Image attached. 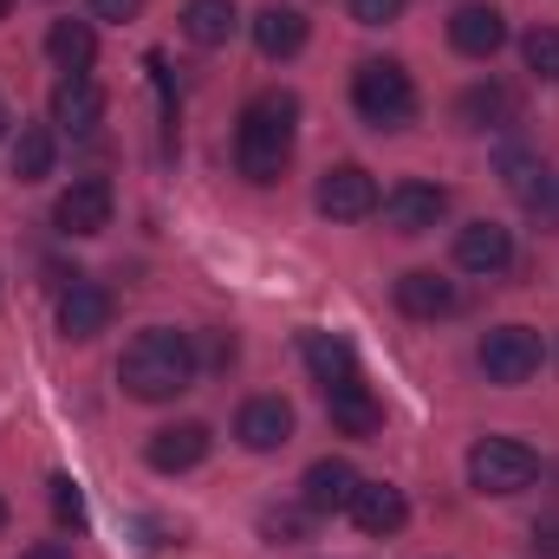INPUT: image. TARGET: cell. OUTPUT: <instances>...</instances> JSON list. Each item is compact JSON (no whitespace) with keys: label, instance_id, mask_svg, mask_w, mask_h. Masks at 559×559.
Masks as SVG:
<instances>
[{"label":"cell","instance_id":"1","mask_svg":"<svg viewBox=\"0 0 559 559\" xmlns=\"http://www.w3.org/2000/svg\"><path fill=\"white\" fill-rule=\"evenodd\" d=\"M118 384L138 397V404H169L195 384V345L189 332H169V325H150L124 345L118 358Z\"/></svg>","mask_w":559,"mask_h":559},{"label":"cell","instance_id":"2","mask_svg":"<svg viewBox=\"0 0 559 559\" xmlns=\"http://www.w3.org/2000/svg\"><path fill=\"white\" fill-rule=\"evenodd\" d=\"M293 124H299V98L293 92H261L248 111H241V131H235V163L248 182H280L286 156H293Z\"/></svg>","mask_w":559,"mask_h":559},{"label":"cell","instance_id":"3","mask_svg":"<svg viewBox=\"0 0 559 559\" xmlns=\"http://www.w3.org/2000/svg\"><path fill=\"white\" fill-rule=\"evenodd\" d=\"M352 105H358L365 124L404 131V124L417 118V85H411V72H404L397 59H365V66L352 72Z\"/></svg>","mask_w":559,"mask_h":559},{"label":"cell","instance_id":"4","mask_svg":"<svg viewBox=\"0 0 559 559\" xmlns=\"http://www.w3.org/2000/svg\"><path fill=\"white\" fill-rule=\"evenodd\" d=\"M534 475H540V455L514 436H481L468 449V481L481 495H521V488H534Z\"/></svg>","mask_w":559,"mask_h":559},{"label":"cell","instance_id":"5","mask_svg":"<svg viewBox=\"0 0 559 559\" xmlns=\"http://www.w3.org/2000/svg\"><path fill=\"white\" fill-rule=\"evenodd\" d=\"M475 365L488 371V384H527V378H540V365H547V345H540V332L534 325H495L488 338H481V352H475Z\"/></svg>","mask_w":559,"mask_h":559},{"label":"cell","instance_id":"6","mask_svg":"<svg viewBox=\"0 0 559 559\" xmlns=\"http://www.w3.org/2000/svg\"><path fill=\"white\" fill-rule=\"evenodd\" d=\"M312 202H319V215H325V222H365V215L378 209V182H371V169L338 163V169H325V176H319Z\"/></svg>","mask_w":559,"mask_h":559},{"label":"cell","instance_id":"7","mask_svg":"<svg viewBox=\"0 0 559 559\" xmlns=\"http://www.w3.org/2000/svg\"><path fill=\"white\" fill-rule=\"evenodd\" d=\"M52 222L66 228V235H105L111 228V182L105 176H79L66 195H59V209H52Z\"/></svg>","mask_w":559,"mask_h":559},{"label":"cell","instance_id":"8","mask_svg":"<svg viewBox=\"0 0 559 559\" xmlns=\"http://www.w3.org/2000/svg\"><path fill=\"white\" fill-rule=\"evenodd\" d=\"M52 124H59L66 138H92V131L105 124V92H98L85 72H66V79L52 85Z\"/></svg>","mask_w":559,"mask_h":559},{"label":"cell","instance_id":"9","mask_svg":"<svg viewBox=\"0 0 559 559\" xmlns=\"http://www.w3.org/2000/svg\"><path fill=\"white\" fill-rule=\"evenodd\" d=\"M345 514L358 521V534L391 540V534H404L411 501H404V488H391V481H358V495H352V508H345Z\"/></svg>","mask_w":559,"mask_h":559},{"label":"cell","instance_id":"10","mask_svg":"<svg viewBox=\"0 0 559 559\" xmlns=\"http://www.w3.org/2000/svg\"><path fill=\"white\" fill-rule=\"evenodd\" d=\"M449 46H455L462 59H495V52L508 46V20H501L495 7L468 0V7H455V13H449Z\"/></svg>","mask_w":559,"mask_h":559},{"label":"cell","instance_id":"11","mask_svg":"<svg viewBox=\"0 0 559 559\" xmlns=\"http://www.w3.org/2000/svg\"><path fill=\"white\" fill-rule=\"evenodd\" d=\"M352 495H358V468H352L345 455H319V462L306 468V481H299V501H306L312 514H345Z\"/></svg>","mask_w":559,"mask_h":559},{"label":"cell","instance_id":"12","mask_svg":"<svg viewBox=\"0 0 559 559\" xmlns=\"http://www.w3.org/2000/svg\"><path fill=\"white\" fill-rule=\"evenodd\" d=\"M105 325H111V293H105L98 280L72 274V286L59 293V332H66V338H98Z\"/></svg>","mask_w":559,"mask_h":559},{"label":"cell","instance_id":"13","mask_svg":"<svg viewBox=\"0 0 559 559\" xmlns=\"http://www.w3.org/2000/svg\"><path fill=\"white\" fill-rule=\"evenodd\" d=\"M442 209H449V195H442L436 182H397V189L384 195V222H391L397 235H429V228L442 222Z\"/></svg>","mask_w":559,"mask_h":559},{"label":"cell","instance_id":"14","mask_svg":"<svg viewBox=\"0 0 559 559\" xmlns=\"http://www.w3.org/2000/svg\"><path fill=\"white\" fill-rule=\"evenodd\" d=\"M209 442H215V436H209V423H169V429H156V436H150V449H143V455H150V468H156V475H182V468H195V462L209 455Z\"/></svg>","mask_w":559,"mask_h":559},{"label":"cell","instance_id":"15","mask_svg":"<svg viewBox=\"0 0 559 559\" xmlns=\"http://www.w3.org/2000/svg\"><path fill=\"white\" fill-rule=\"evenodd\" d=\"M235 436H241L254 455H274V449L293 442V411H286L280 397H248L241 417H235Z\"/></svg>","mask_w":559,"mask_h":559},{"label":"cell","instance_id":"16","mask_svg":"<svg viewBox=\"0 0 559 559\" xmlns=\"http://www.w3.org/2000/svg\"><path fill=\"white\" fill-rule=\"evenodd\" d=\"M514 261V235L501 228V222H468L462 235H455V267H468V274H501Z\"/></svg>","mask_w":559,"mask_h":559},{"label":"cell","instance_id":"17","mask_svg":"<svg viewBox=\"0 0 559 559\" xmlns=\"http://www.w3.org/2000/svg\"><path fill=\"white\" fill-rule=\"evenodd\" d=\"M325 417L338 436H358V442H371L378 429H384V404L365 391V384H338V391H325Z\"/></svg>","mask_w":559,"mask_h":559},{"label":"cell","instance_id":"18","mask_svg":"<svg viewBox=\"0 0 559 559\" xmlns=\"http://www.w3.org/2000/svg\"><path fill=\"white\" fill-rule=\"evenodd\" d=\"M299 352H306V371H312L325 391L358 384V352H352L338 332H306V338H299Z\"/></svg>","mask_w":559,"mask_h":559},{"label":"cell","instance_id":"19","mask_svg":"<svg viewBox=\"0 0 559 559\" xmlns=\"http://www.w3.org/2000/svg\"><path fill=\"white\" fill-rule=\"evenodd\" d=\"M501 182L514 202H527L534 215H554V189H547V163L534 150H501Z\"/></svg>","mask_w":559,"mask_h":559},{"label":"cell","instance_id":"20","mask_svg":"<svg viewBox=\"0 0 559 559\" xmlns=\"http://www.w3.org/2000/svg\"><path fill=\"white\" fill-rule=\"evenodd\" d=\"M397 306L411 312V319H449L462 299H455V280L429 274V267H417V274L397 280Z\"/></svg>","mask_w":559,"mask_h":559},{"label":"cell","instance_id":"21","mask_svg":"<svg viewBox=\"0 0 559 559\" xmlns=\"http://www.w3.org/2000/svg\"><path fill=\"white\" fill-rule=\"evenodd\" d=\"M254 46H261V59H293L299 46H306V13L299 7H261L254 13Z\"/></svg>","mask_w":559,"mask_h":559},{"label":"cell","instance_id":"22","mask_svg":"<svg viewBox=\"0 0 559 559\" xmlns=\"http://www.w3.org/2000/svg\"><path fill=\"white\" fill-rule=\"evenodd\" d=\"M455 118H462L468 131H508V124L521 118V105H514L508 85H468L462 105H455Z\"/></svg>","mask_w":559,"mask_h":559},{"label":"cell","instance_id":"23","mask_svg":"<svg viewBox=\"0 0 559 559\" xmlns=\"http://www.w3.org/2000/svg\"><path fill=\"white\" fill-rule=\"evenodd\" d=\"M182 33L195 46H228L241 33V13H235V0H189L182 7Z\"/></svg>","mask_w":559,"mask_h":559},{"label":"cell","instance_id":"24","mask_svg":"<svg viewBox=\"0 0 559 559\" xmlns=\"http://www.w3.org/2000/svg\"><path fill=\"white\" fill-rule=\"evenodd\" d=\"M46 52H52L59 72H92V59H98V33H92L85 20H52Z\"/></svg>","mask_w":559,"mask_h":559},{"label":"cell","instance_id":"25","mask_svg":"<svg viewBox=\"0 0 559 559\" xmlns=\"http://www.w3.org/2000/svg\"><path fill=\"white\" fill-rule=\"evenodd\" d=\"M13 176L20 182H46L52 176V131L46 124H20V138H13Z\"/></svg>","mask_w":559,"mask_h":559},{"label":"cell","instance_id":"26","mask_svg":"<svg viewBox=\"0 0 559 559\" xmlns=\"http://www.w3.org/2000/svg\"><path fill=\"white\" fill-rule=\"evenodd\" d=\"M521 59H527V72H534V79H547V85H554V79H559V26H534V33L521 39Z\"/></svg>","mask_w":559,"mask_h":559},{"label":"cell","instance_id":"27","mask_svg":"<svg viewBox=\"0 0 559 559\" xmlns=\"http://www.w3.org/2000/svg\"><path fill=\"white\" fill-rule=\"evenodd\" d=\"M306 527H312V508H306V501H299V508H267V514H261V534H267L274 547H299Z\"/></svg>","mask_w":559,"mask_h":559},{"label":"cell","instance_id":"28","mask_svg":"<svg viewBox=\"0 0 559 559\" xmlns=\"http://www.w3.org/2000/svg\"><path fill=\"white\" fill-rule=\"evenodd\" d=\"M52 514H59V527H85V495L72 475H52Z\"/></svg>","mask_w":559,"mask_h":559},{"label":"cell","instance_id":"29","mask_svg":"<svg viewBox=\"0 0 559 559\" xmlns=\"http://www.w3.org/2000/svg\"><path fill=\"white\" fill-rule=\"evenodd\" d=\"M404 13V0H352V20L358 26H391Z\"/></svg>","mask_w":559,"mask_h":559},{"label":"cell","instance_id":"30","mask_svg":"<svg viewBox=\"0 0 559 559\" xmlns=\"http://www.w3.org/2000/svg\"><path fill=\"white\" fill-rule=\"evenodd\" d=\"M92 13H98V20H118V26H124V20H138V13H143V0H92Z\"/></svg>","mask_w":559,"mask_h":559},{"label":"cell","instance_id":"31","mask_svg":"<svg viewBox=\"0 0 559 559\" xmlns=\"http://www.w3.org/2000/svg\"><path fill=\"white\" fill-rule=\"evenodd\" d=\"M534 554L559 559V514H547V521H534Z\"/></svg>","mask_w":559,"mask_h":559},{"label":"cell","instance_id":"32","mask_svg":"<svg viewBox=\"0 0 559 559\" xmlns=\"http://www.w3.org/2000/svg\"><path fill=\"white\" fill-rule=\"evenodd\" d=\"M20 559H72V554H66L59 540H39V547H26V554H20Z\"/></svg>","mask_w":559,"mask_h":559},{"label":"cell","instance_id":"33","mask_svg":"<svg viewBox=\"0 0 559 559\" xmlns=\"http://www.w3.org/2000/svg\"><path fill=\"white\" fill-rule=\"evenodd\" d=\"M7 124H13V118H7V98H0V131H7Z\"/></svg>","mask_w":559,"mask_h":559},{"label":"cell","instance_id":"34","mask_svg":"<svg viewBox=\"0 0 559 559\" xmlns=\"http://www.w3.org/2000/svg\"><path fill=\"white\" fill-rule=\"evenodd\" d=\"M0 527H7V501H0Z\"/></svg>","mask_w":559,"mask_h":559},{"label":"cell","instance_id":"35","mask_svg":"<svg viewBox=\"0 0 559 559\" xmlns=\"http://www.w3.org/2000/svg\"><path fill=\"white\" fill-rule=\"evenodd\" d=\"M0 20H7V0H0Z\"/></svg>","mask_w":559,"mask_h":559}]
</instances>
